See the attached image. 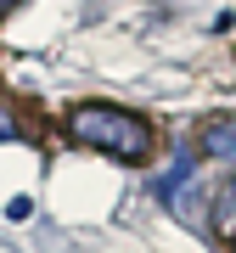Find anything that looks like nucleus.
Returning <instances> with one entry per match:
<instances>
[{
    "label": "nucleus",
    "mask_w": 236,
    "mask_h": 253,
    "mask_svg": "<svg viewBox=\"0 0 236 253\" xmlns=\"http://www.w3.org/2000/svg\"><path fill=\"white\" fill-rule=\"evenodd\" d=\"M68 129H73V141L96 146V152H107V158H124V163H141L152 152V124L135 118V113H124V107H107V101L73 107Z\"/></svg>",
    "instance_id": "obj_1"
},
{
    "label": "nucleus",
    "mask_w": 236,
    "mask_h": 253,
    "mask_svg": "<svg viewBox=\"0 0 236 253\" xmlns=\"http://www.w3.org/2000/svg\"><path fill=\"white\" fill-rule=\"evenodd\" d=\"M202 152L219 158V163H236V118H214L202 129Z\"/></svg>",
    "instance_id": "obj_2"
},
{
    "label": "nucleus",
    "mask_w": 236,
    "mask_h": 253,
    "mask_svg": "<svg viewBox=\"0 0 236 253\" xmlns=\"http://www.w3.org/2000/svg\"><path fill=\"white\" fill-rule=\"evenodd\" d=\"M214 231H219V242H236V180L214 197Z\"/></svg>",
    "instance_id": "obj_3"
},
{
    "label": "nucleus",
    "mask_w": 236,
    "mask_h": 253,
    "mask_svg": "<svg viewBox=\"0 0 236 253\" xmlns=\"http://www.w3.org/2000/svg\"><path fill=\"white\" fill-rule=\"evenodd\" d=\"M11 135H17V118H11L6 107H0V141H11Z\"/></svg>",
    "instance_id": "obj_4"
},
{
    "label": "nucleus",
    "mask_w": 236,
    "mask_h": 253,
    "mask_svg": "<svg viewBox=\"0 0 236 253\" xmlns=\"http://www.w3.org/2000/svg\"><path fill=\"white\" fill-rule=\"evenodd\" d=\"M11 6H17V0H0V17H6V11H11Z\"/></svg>",
    "instance_id": "obj_5"
}]
</instances>
